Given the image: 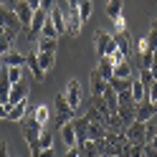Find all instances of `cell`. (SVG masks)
Here are the masks:
<instances>
[{
    "mask_svg": "<svg viewBox=\"0 0 157 157\" xmlns=\"http://www.w3.org/2000/svg\"><path fill=\"white\" fill-rule=\"evenodd\" d=\"M66 157H78V147H68V150H66Z\"/></svg>",
    "mask_w": 157,
    "mask_h": 157,
    "instance_id": "f6af8a7d",
    "label": "cell"
},
{
    "mask_svg": "<svg viewBox=\"0 0 157 157\" xmlns=\"http://www.w3.org/2000/svg\"><path fill=\"white\" fill-rule=\"evenodd\" d=\"M147 101H152V104H157V78L150 84V89H147Z\"/></svg>",
    "mask_w": 157,
    "mask_h": 157,
    "instance_id": "ab89813d",
    "label": "cell"
},
{
    "mask_svg": "<svg viewBox=\"0 0 157 157\" xmlns=\"http://www.w3.org/2000/svg\"><path fill=\"white\" fill-rule=\"evenodd\" d=\"M38 51H41V53H56L58 51V38H43L41 36V41H38Z\"/></svg>",
    "mask_w": 157,
    "mask_h": 157,
    "instance_id": "7402d4cb",
    "label": "cell"
},
{
    "mask_svg": "<svg viewBox=\"0 0 157 157\" xmlns=\"http://www.w3.org/2000/svg\"><path fill=\"white\" fill-rule=\"evenodd\" d=\"M155 114H157V104H152V101H142V104L134 106V119L137 122H152Z\"/></svg>",
    "mask_w": 157,
    "mask_h": 157,
    "instance_id": "52a82bcc",
    "label": "cell"
},
{
    "mask_svg": "<svg viewBox=\"0 0 157 157\" xmlns=\"http://www.w3.org/2000/svg\"><path fill=\"white\" fill-rule=\"evenodd\" d=\"M117 117L122 119V124H124V127H129L132 122H137V119H134V106H119Z\"/></svg>",
    "mask_w": 157,
    "mask_h": 157,
    "instance_id": "4316f807",
    "label": "cell"
},
{
    "mask_svg": "<svg viewBox=\"0 0 157 157\" xmlns=\"http://www.w3.org/2000/svg\"><path fill=\"white\" fill-rule=\"evenodd\" d=\"M15 3H18V0H0V5H3V8H10V10H13Z\"/></svg>",
    "mask_w": 157,
    "mask_h": 157,
    "instance_id": "bcb514c9",
    "label": "cell"
},
{
    "mask_svg": "<svg viewBox=\"0 0 157 157\" xmlns=\"http://www.w3.org/2000/svg\"><path fill=\"white\" fill-rule=\"evenodd\" d=\"M3 63L5 66H25V56L23 53H18V51H8V53H3Z\"/></svg>",
    "mask_w": 157,
    "mask_h": 157,
    "instance_id": "ffe728a7",
    "label": "cell"
},
{
    "mask_svg": "<svg viewBox=\"0 0 157 157\" xmlns=\"http://www.w3.org/2000/svg\"><path fill=\"white\" fill-rule=\"evenodd\" d=\"M119 157H147V155H144V144H137V142H124L122 155H119Z\"/></svg>",
    "mask_w": 157,
    "mask_h": 157,
    "instance_id": "e0dca14e",
    "label": "cell"
},
{
    "mask_svg": "<svg viewBox=\"0 0 157 157\" xmlns=\"http://www.w3.org/2000/svg\"><path fill=\"white\" fill-rule=\"evenodd\" d=\"M5 76L10 84H18V81H25V74L21 66H5Z\"/></svg>",
    "mask_w": 157,
    "mask_h": 157,
    "instance_id": "603a6c76",
    "label": "cell"
},
{
    "mask_svg": "<svg viewBox=\"0 0 157 157\" xmlns=\"http://www.w3.org/2000/svg\"><path fill=\"white\" fill-rule=\"evenodd\" d=\"M96 157H99V155H96Z\"/></svg>",
    "mask_w": 157,
    "mask_h": 157,
    "instance_id": "db71d44e",
    "label": "cell"
},
{
    "mask_svg": "<svg viewBox=\"0 0 157 157\" xmlns=\"http://www.w3.org/2000/svg\"><path fill=\"white\" fill-rule=\"evenodd\" d=\"M140 81L150 89V84L155 81V74H152V68H140Z\"/></svg>",
    "mask_w": 157,
    "mask_h": 157,
    "instance_id": "74e56055",
    "label": "cell"
},
{
    "mask_svg": "<svg viewBox=\"0 0 157 157\" xmlns=\"http://www.w3.org/2000/svg\"><path fill=\"white\" fill-rule=\"evenodd\" d=\"M129 91H132V96H134V101H137V104L147 101V86L140 81V78H132V84H129Z\"/></svg>",
    "mask_w": 157,
    "mask_h": 157,
    "instance_id": "2e32d148",
    "label": "cell"
},
{
    "mask_svg": "<svg viewBox=\"0 0 157 157\" xmlns=\"http://www.w3.org/2000/svg\"><path fill=\"white\" fill-rule=\"evenodd\" d=\"M129 84H132V78H109V89H114L117 94L119 91H124V89H129Z\"/></svg>",
    "mask_w": 157,
    "mask_h": 157,
    "instance_id": "4dcf8cb0",
    "label": "cell"
},
{
    "mask_svg": "<svg viewBox=\"0 0 157 157\" xmlns=\"http://www.w3.org/2000/svg\"><path fill=\"white\" fill-rule=\"evenodd\" d=\"M5 117H8V104L0 101V119H5Z\"/></svg>",
    "mask_w": 157,
    "mask_h": 157,
    "instance_id": "c3c4849f",
    "label": "cell"
},
{
    "mask_svg": "<svg viewBox=\"0 0 157 157\" xmlns=\"http://www.w3.org/2000/svg\"><path fill=\"white\" fill-rule=\"evenodd\" d=\"M89 86H91V96H101L106 89H109V81H106V78L94 68L91 76H89Z\"/></svg>",
    "mask_w": 157,
    "mask_h": 157,
    "instance_id": "9c48e42d",
    "label": "cell"
},
{
    "mask_svg": "<svg viewBox=\"0 0 157 157\" xmlns=\"http://www.w3.org/2000/svg\"><path fill=\"white\" fill-rule=\"evenodd\" d=\"M74 129H76V144L89 142V119H86V117L74 119Z\"/></svg>",
    "mask_w": 157,
    "mask_h": 157,
    "instance_id": "7c38bea8",
    "label": "cell"
},
{
    "mask_svg": "<svg viewBox=\"0 0 157 157\" xmlns=\"http://www.w3.org/2000/svg\"><path fill=\"white\" fill-rule=\"evenodd\" d=\"M117 96H119V106H137V101H134V96H132V91H129V89L119 91Z\"/></svg>",
    "mask_w": 157,
    "mask_h": 157,
    "instance_id": "836d02e7",
    "label": "cell"
},
{
    "mask_svg": "<svg viewBox=\"0 0 157 157\" xmlns=\"http://www.w3.org/2000/svg\"><path fill=\"white\" fill-rule=\"evenodd\" d=\"M0 157H10V152H8V144L0 142Z\"/></svg>",
    "mask_w": 157,
    "mask_h": 157,
    "instance_id": "ee69618b",
    "label": "cell"
},
{
    "mask_svg": "<svg viewBox=\"0 0 157 157\" xmlns=\"http://www.w3.org/2000/svg\"><path fill=\"white\" fill-rule=\"evenodd\" d=\"M150 28H155V31H157V21H152V25H150Z\"/></svg>",
    "mask_w": 157,
    "mask_h": 157,
    "instance_id": "816d5d0a",
    "label": "cell"
},
{
    "mask_svg": "<svg viewBox=\"0 0 157 157\" xmlns=\"http://www.w3.org/2000/svg\"><path fill=\"white\" fill-rule=\"evenodd\" d=\"M36 157H56V155H53V150H41Z\"/></svg>",
    "mask_w": 157,
    "mask_h": 157,
    "instance_id": "7dc6e473",
    "label": "cell"
},
{
    "mask_svg": "<svg viewBox=\"0 0 157 157\" xmlns=\"http://www.w3.org/2000/svg\"><path fill=\"white\" fill-rule=\"evenodd\" d=\"M63 96H66L68 106H71L74 112H78V106H81V101H84V91H81V84H78L76 78H71V81L66 84V91H63Z\"/></svg>",
    "mask_w": 157,
    "mask_h": 157,
    "instance_id": "277c9868",
    "label": "cell"
},
{
    "mask_svg": "<svg viewBox=\"0 0 157 157\" xmlns=\"http://www.w3.org/2000/svg\"><path fill=\"white\" fill-rule=\"evenodd\" d=\"M155 134H157V127H155L152 122H147V142H150V140H152Z\"/></svg>",
    "mask_w": 157,
    "mask_h": 157,
    "instance_id": "b9f144b4",
    "label": "cell"
},
{
    "mask_svg": "<svg viewBox=\"0 0 157 157\" xmlns=\"http://www.w3.org/2000/svg\"><path fill=\"white\" fill-rule=\"evenodd\" d=\"M46 21H48V10H43V8L33 10V21H31V25H28V31H23V38L25 41H36V36L41 33V28H43Z\"/></svg>",
    "mask_w": 157,
    "mask_h": 157,
    "instance_id": "3957f363",
    "label": "cell"
},
{
    "mask_svg": "<svg viewBox=\"0 0 157 157\" xmlns=\"http://www.w3.org/2000/svg\"><path fill=\"white\" fill-rule=\"evenodd\" d=\"M91 10H94L91 0H81V3H78V18H81V23H86L91 18Z\"/></svg>",
    "mask_w": 157,
    "mask_h": 157,
    "instance_id": "f546056e",
    "label": "cell"
},
{
    "mask_svg": "<svg viewBox=\"0 0 157 157\" xmlns=\"http://www.w3.org/2000/svg\"><path fill=\"white\" fill-rule=\"evenodd\" d=\"M13 13L18 18V23L23 25V31H28V25H31V21H33V8L28 5L25 0H18V3L13 5Z\"/></svg>",
    "mask_w": 157,
    "mask_h": 157,
    "instance_id": "8992f818",
    "label": "cell"
},
{
    "mask_svg": "<svg viewBox=\"0 0 157 157\" xmlns=\"http://www.w3.org/2000/svg\"><path fill=\"white\" fill-rule=\"evenodd\" d=\"M38 147L41 150H53V132H41V137H38Z\"/></svg>",
    "mask_w": 157,
    "mask_h": 157,
    "instance_id": "1f68e13d",
    "label": "cell"
},
{
    "mask_svg": "<svg viewBox=\"0 0 157 157\" xmlns=\"http://www.w3.org/2000/svg\"><path fill=\"white\" fill-rule=\"evenodd\" d=\"M0 68H3V56H0Z\"/></svg>",
    "mask_w": 157,
    "mask_h": 157,
    "instance_id": "f5cc1de1",
    "label": "cell"
},
{
    "mask_svg": "<svg viewBox=\"0 0 157 157\" xmlns=\"http://www.w3.org/2000/svg\"><path fill=\"white\" fill-rule=\"evenodd\" d=\"M104 127H106V132H114V134H122V137H124V129H127L117 114H109V117H106V119H104Z\"/></svg>",
    "mask_w": 157,
    "mask_h": 157,
    "instance_id": "ac0fdd59",
    "label": "cell"
},
{
    "mask_svg": "<svg viewBox=\"0 0 157 157\" xmlns=\"http://www.w3.org/2000/svg\"><path fill=\"white\" fill-rule=\"evenodd\" d=\"M0 23L8 28V38H10V41H13L18 33H23V25L18 23V18H15V13L10 10V8H3V5H0Z\"/></svg>",
    "mask_w": 157,
    "mask_h": 157,
    "instance_id": "7a4b0ae2",
    "label": "cell"
},
{
    "mask_svg": "<svg viewBox=\"0 0 157 157\" xmlns=\"http://www.w3.org/2000/svg\"><path fill=\"white\" fill-rule=\"evenodd\" d=\"M25 114H28V99L21 101V104H15V106H8V117H5V119H10V122H23Z\"/></svg>",
    "mask_w": 157,
    "mask_h": 157,
    "instance_id": "4fadbf2b",
    "label": "cell"
},
{
    "mask_svg": "<svg viewBox=\"0 0 157 157\" xmlns=\"http://www.w3.org/2000/svg\"><path fill=\"white\" fill-rule=\"evenodd\" d=\"M25 66L31 68V74H33V78H36L38 84H43V81H46V71L38 66V51H31V53L25 56Z\"/></svg>",
    "mask_w": 157,
    "mask_h": 157,
    "instance_id": "30bf717a",
    "label": "cell"
},
{
    "mask_svg": "<svg viewBox=\"0 0 157 157\" xmlns=\"http://www.w3.org/2000/svg\"><path fill=\"white\" fill-rule=\"evenodd\" d=\"M114 41H117V48H119L122 56H129V33H114Z\"/></svg>",
    "mask_w": 157,
    "mask_h": 157,
    "instance_id": "cb8c5ba5",
    "label": "cell"
},
{
    "mask_svg": "<svg viewBox=\"0 0 157 157\" xmlns=\"http://www.w3.org/2000/svg\"><path fill=\"white\" fill-rule=\"evenodd\" d=\"M53 3H56V0H41V8H43V10H51Z\"/></svg>",
    "mask_w": 157,
    "mask_h": 157,
    "instance_id": "7bdbcfd3",
    "label": "cell"
},
{
    "mask_svg": "<svg viewBox=\"0 0 157 157\" xmlns=\"http://www.w3.org/2000/svg\"><path fill=\"white\" fill-rule=\"evenodd\" d=\"M61 140L66 147H76V129H74V119L61 124Z\"/></svg>",
    "mask_w": 157,
    "mask_h": 157,
    "instance_id": "5bb4252c",
    "label": "cell"
},
{
    "mask_svg": "<svg viewBox=\"0 0 157 157\" xmlns=\"http://www.w3.org/2000/svg\"><path fill=\"white\" fill-rule=\"evenodd\" d=\"M124 142L144 144V142H147V122H132V124L124 129Z\"/></svg>",
    "mask_w": 157,
    "mask_h": 157,
    "instance_id": "5b68a950",
    "label": "cell"
},
{
    "mask_svg": "<svg viewBox=\"0 0 157 157\" xmlns=\"http://www.w3.org/2000/svg\"><path fill=\"white\" fill-rule=\"evenodd\" d=\"M28 99V81H18L10 86V96H8V106H15Z\"/></svg>",
    "mask_w": 157,
    "mask_h": 157,
    "instance_id": "ba28073f",
    "label": "cell"
},
{
    "mask_svg": "<svg viewBox=\"0 0 157 157\" xmlns=\"http://www.w3.org/2000/svg\"><path fill=\"white\" fill-rule=\"evenodd\" d=\"M33 117H36V122L43 127L48 119H51V112H48V106H46V104H38L36 109H33Z\"/></svg>",
    "mask_w": 157,
    "mask_h": 157,
    "instance_id": "f1b7e54d",
    "label": "cell"
},
{
    "mask_svg": "<svg viewBox=\"0 0 157 157\" xmlns=\"http://www.w3.org/2000/svg\"><path fill=\"white\" fill-rule=\"evenodd\" d=\"M38 66L48 74V71L56 66V53H41V51H38Z\"/></svg>",
    "mask_w": 157,
    "mask_h": 157,
    "instance_id": "d4e9b609",
    "label": "cell"
},
{
    "mask_svg": "<svg viewBox=\"0 0 157 157\" xmlns=\"http://www.w3.org/2000/svg\"><path fill=\"white\" fill-rule=\"evenodd\" d=\"M25 3H28V5H31V8H33V10H38V8H41V0H25Z\"/></svg>",
    "mask_w": 157,
    "mask_h": 157,
    "instance_id": "681fc988",
    "label": "cell"
},
{
    "mask_svg": "<svg viewBox=\"0 0 157 157\" xmlns=\"http://www.w3.org/2000/svg\"><path fill=\"white\" fill-rule=\"evenodd\" d=\"M112 23H114V31L117 33H129V31H127V18L122 13L117 15V18H112Z\"/></svg>",
    "mask_w": 157,
    "mask_h": 157,
    "instance_id": "8d00e7d4",
    "label": "cell"
},
{
    "mask_svg": "<svg viewBox=\"0 0 157 157\" xmlns=\"http://www.w3.org/2000/svg\"><path fill=\"white\" fill-rule=\"evenodd\" d=\"M122 147H124V137L122 134L106 132L104 140L96 142V155H99V157H119L122 155Z\"/></svg>",
    "mask_w": 157,
    "mask_h": 157,
    "instance_id": "6da1fadb",
    "label": "cell"
},
{
    "mask_svg": "<svg viewBox=\"0 0 157 157\" xmlns=\"http://www.w3.org/2000/svg\"><path fill=\"white\" fill-rule=\"evenodd\" d=\"M122 5H124V0H109V3H106V15L117 18V15L122 13Z\"/></svg>",
    "mask_w": 157,
    "mask_h": 157,
    "instance_id": "d6a6232c",
    "label": "cell"
},
{
    "mask_svg": "<svg viewBox=\"0 0 157 157\" xmlns=\"http://www.w3.org/2000/svg\"><path fill=\"white\" fill-rule=\"evenodd\" d=\"M106 137V127L104 124H89V140L91 142H101Z\"/></svg>",
    "mask_w": 157,
    "mask_h": 157,
    "instance_id": "83f0119b",
    "label": "cell"
},
{
    "mask_svg": "<svg viewBox=\"0 0 157 157\" xmlns=\"http://www.w3.org/2000/svg\"><path fill=\"white\" fill-rule=\"evenodd\" d=\"M41 36L43 38H58V31H56V25L51 23V18L43 23V28H41Z\"/></svg>",
    "mask_w": 157,
    "mask_h": 157,
    "instance_id": "d590c367",
    "label": "cell"
},
{
    "mask_svg": "<svg viewBox=\"0 0 157 157\" xmlns=\"http://www.w3.org/2000/svg\"><path fill=\"white\" fill-rule=\"evenodd\" d=\"M112 41V33H106V31H96L94 33V48H96V56H104L106 51V43Z\"/></svg>",
    "mask_w": 157,
    "mask_h": 157,
    "instance_id": "9a60e30c",
    "label": "cell"
},
{
    "mask_svg": "<svg viewBox=\"0 0 157 157\" xmlns=\"http://www.w3.org/2000/svg\"><path fill=\"white\" fill-rule=\"evenodd\" d=\"M101 96H104L106 106H109V114H117V112H119V96H117V91H114V89H106Z\"/></svg>",
    "mask_w": 157,
    "mask_h": 157,
    "instance_id": "44dd1931",
    "label": "cell"
},
{
    "mask_svg": "<svg viewBox=\"0 0 157 157\" xmlns=\"http://www.w3.org/2000/svg\"><path fill=\"white\" fill-rule=\"evenodd\" d=\"M8 51H13V41L8 36H0V56L8 53Z\"/></svg>",
    "mask_w": 157,
    "mask_h": 157,
    "instance_id": "f35d334b",
    "label": "cell"
},
{
    "mask_svg": "<svg viewBox=\"0 0 157 157\" xmlns=\"http://www.w3.org/2000/svg\"><path fill=\"white\" fill-rule=\"evenodd\" d=\"M134 53H137V56L152 53V51H150V43H147V36H144V38H137V41H134Z\"/></svg>",
    "mask_w": 157,
    "mask_h": 157,
    "instance_id": "e575fe53",
    "label": "cell"
},
{
    "mask_svg": "<svg viewBox=\"0 0 157 157\" xmlns=\"http://www.w3.org/2000/svg\"><path fill=\"white\" fill-rule=\"evenodd\" d=\"M114 76H117V78H132V63L127 61V58L119 61V63L114 66Z\"/></svg>",
    "mask_w": 157,
    "mask_h": 157,
    "instance_id": "484cf974",
    "label": "cell"
},
{
    "mask_svg": "<svg viewBox=\"0 0 157 157\" xmlns=\"http://www.w3.org/2000/svg\"><path fill=\"white\" fill-rule=\"evenodd\" d=\"M48 18H51V23L56 25L58 36H66V15H63V10H61V8H58L56 3H53L51 10H48Z\"/></svg>",
    "mask_w": 157,
    "mask_h": 157,
    "instance_id": "8fae6325",
    "label": "cell"
},
{
    "mask_svg": "<svg viewBox=\"0 0 157 157\" xmlns=\"http://www.w3.org/2000/svg\"><path fill=\"white\" fill-rule=\"evenodd\" d=\"M147 43H150V51H157V31L150 28V33H147Z\"/></svg>",
    "mask_w": 157,
    "mask_h": 157,
    "instance_id": "60d3db41",
    "label": "cell"
},
{
    "mask_svg": "<svg viewBox=\"0 0 157 157\" xmlns=\"http://www.w3.org/2000/svg\"><path fill=\"white\" fill-rule=\"evenodd\" d=\"M96 71L109 81V78H114V63H112L106 56H99V66H96Z\"/></svg>",
    "mask_w": 157,
    "mask_h": 157,
    "instance_id": "d6986e66",
    "label": "cell"
},
{
    "mask_svg": "<svg viewBox=\"0 0 157 157\" xmlns=\"http://www.w3.org/2000/svg\"><path fill=\"white\" fill-rule=\"evenodd\" d=\"M144 144H147V147H152V150H157V134L152 137V140H150V142H144Z\"/></svg>",
    "mask_w": 157,
    "mask_h": 157,
    "instance_id": "f907efd6",
    "label": "cell"
}]
</instances>
